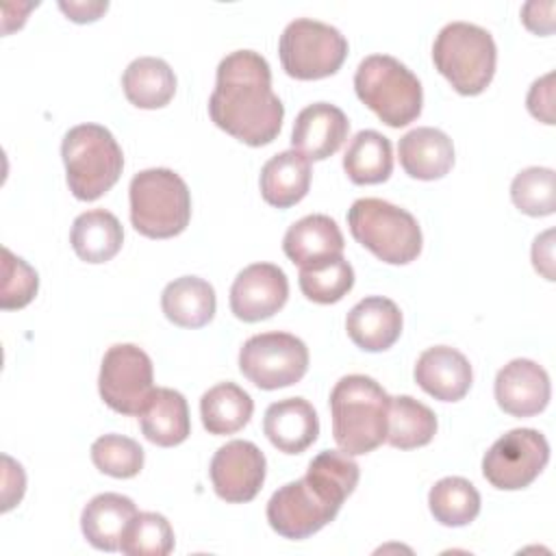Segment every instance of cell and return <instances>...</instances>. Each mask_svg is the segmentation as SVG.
Here are the masks:
<instances>
[{
    "label": "cell",
    "mask_w": 556,
    "mask_h": 556,
    "mask_svg": "<svg viewBox=\"0 0 556 556\" xmlns=\"http://www.w3.org/2000/svg\"><path fill=\"white\" fill-rule=\"evenodd\" d=\"M208 115L217 128L252 148L278 137L285 106L271 91V70L258 52L235 50L219 61Z\"/></svg>",
    "instance_id": "1"
},
{
    "label": "cell",
    "mask_w": 556,
    "mask_h": 556,
    "mask_svg": "<svg viewBox=\"0 0 556 556\" xmlns=\"http://www.w3.org/2000/svg\"><path fill=\"white\" fill-rule=\"evenodd\" d=\"M391 395L369 376H343L330 393L332 437L350 456L374 452L387 441Z\"/></svg>",
    "instance_id": "2"
},
{
    "label": "cell",
    "mask_w": 556,
    "mask_h": 556,
    "mask_svg": "<svg viewBox=\"0 0 556 556\" xmlns=\"http://www.w3.org/2000/svg\"><path fill=\"white\" fill-rule=\"evenodd\" d=\"M67 187L74 198L93 202L104 195L122 176L124 154L109 128L100 124H78L70 128L61 143Z\"/></svg>",
    "instance_id": "3"
},
{
    "label": "cell",
    "mask_w": 556,
    "mask_h": 556,
    "mask_svg": "<svg viewBox=\"0 0 556 556\" xmlns=\"http://www.w3.org/2000/svg\"><path fill=\"white\" fill-rule=\"evenodd\" d=\"M128 198L130 222L143 237L169 239L189 226L191 193L174 169L152 167L135 174Z\"/></svg>",
    "instance_id": "4"
},
{
    "label": "cell",
    "mask_w": 556,
    "mask_h": 556,
    "mask_svg": "<svg viewBox=\"0 0 556 556\" xmlns=\"http://www.w3.org/2000/svg\"><path fill=\"white\" fill-rule=\"evenodd\" d=\"M354 91L391 128L406 126L421 113L424 91L419 78L389 54H369L358 63Z\"/></svg>",
    "instance_id": "5"
},
{
    "label": "cell",
    "mask_w": 556,
    "mask_h": 556,
    "mask_svg": "<svg viewBox=\"0 0 556 556\" xmlns=\"http://www.w3.org/2000/svg\"><path fill=\"white\" fill-rule=\"evenodd\" d=\"M432 61L454 91L478 96L493 80L497 48L486 28L469 22H450L432 43Z\"/></svg>",
    "instance_id": "6"
},
{
    "label": "cell",
    "mask_w": 556,
    "mask_h": 556,
    "mask_svg": "<svg viewBox=\"0 0 556 556\" xmlns=\"http://www.w3.org/2000/svg\"><path fill=\"white\" fill-rule=\"evenodd\" d=\"M352 237L376 258L406 265L421 252V228L406 211L380 198H361L348 211Z\"/></svg>",
    "instance_id": "7"
},
{
    "label": "cell",
    "mask_w": 556,
    "mask_h": 556,
    "mask_svg": "<svg viewBox=\"0 0 556 556\" xmlns=\"http://www.w3.org/2000/svg\"><path fill=\"white\" fill-rule=\"evenodd\" d=\"M278 54L291 78L319 80L339 72L348 56V39L330 24L298 17L282 30Z\"/></svg>",
    "instance_id": "8"
},
{
    "label": "cell",
    "mask_w": 556,
    "mask_h": 556,
    "mask_svg": "<svg viewBox=\"0 0 556 556\" xmlns=\"http://www.w3.org/2000/svg\"><path fill=\"white\" fill-rule=\"evenodd\" d=\"M239 369L258 389L291 387L308 369V348L289 332H261L241 345Z\"/></svg>",
    "instance_id": "9"
},
{
    "label": "cell",
    "mask_w": 556,
    "mask_h": 556,
    "mask_svg": "<svg viewBox=\"0 0 556 556\" xmlns=\"http://www.w3.org/2000/svg\"><path fill=\"white\" fill-rule=\"evenodd\" d=\"M98 391L111 410L139 417L154 391L150 356L132 343L111 345L100 365Z\"/></svg>",
    "instance_id": "10"
},
{
    "label": "cell",
    "mask_w": 556,
    "mask_h": 556,
    "mask_svg": "<svg viewBox=\"0 0 556 556\" xmlns=\"http://www.w3.org/2000/svg\"><path fill=\"white\" fill-rule=\"evenodd\" d=\"M549 460V443L534 428H515L502 434L482 458V476L500 491L530 486Z\"/></svg>",
    "instance_id": "11"
},
{
    "label": "cell",
    "mask_w": 556,
    "mask_h": 556,
    "mask_svg": "<svg viewBox=\"0 0 556 556\" xmlns=\"http://www.w3.org/2000/svg\"><path fill=\"white\" fill-rule=\"evenodd\" d=\"M339 504L326 500L306 478L282 484L267 502V521L285 539L302 541L328 526Z\"/></svg>",
    "instance_id": "12"
},
{
    "label": "cell",
    "mask_w": 556,
    "mask_h": 556,
    "mask_svg": "<svg viewBox=\"0 0 556 556\" xmlns=\"http://www.w3.org/2000/svg\"><path fill=\"white\" fill-rule=\"evenodd\" d=\"M267 460L265 454L252 441H228L211 460V482L228 504H245L254 500L265 482Z\"/></svg>",
    "instance_id": "13"
},
{
    "label": "cell",
    "mask_w": 556,
    "mask_h": 556,
    "mask_svg": "<svg viewBox=\"0 0 556 556\" xmlns=\"http://www.w3.org/2000/svg\"><path fill=\"white\" fill-rule=\"evenodd\" d=\"M289 298V280L274 263H252L230 287V311L237 319L254 324L278 313Z\"/></svg>",
    "instance_id": "14"
},
{
    "label": "cell",
    "mask_w": 556,
    "mask_h": 556,
    "mask_svg": "<svg viewBox=\"0 0 556 556\" xmlns=\"http://www.w3.org/2000/svg\"><path fill=\"white\" fill-rule=\"evenodd\" d=\"M552 395L547 371L530 361L515 358L495 376L497 406L513 417H532L545 410Z\"/></svg>",
    "instance_id": "15"
},
{
    "label": "cell",
    "mask_w": 556,
    "mask_h": 556,
    "mask_svg": "<svg viewBox=\"0 0 556 556\" xmlns=\"http://www.w3.org/2000/svg\"><path fill=\"white\" fill-rule=\"evenodd\" d=\"M348 132L350 122L339 106L330 102H313L298 113L291 130V146L308 161H324L343 146Z\"/></svg>",
    "instance_id": "16"
},
{
    "label": "cell",
    "mask_w": 556,
    "mask_h": 556,
    "mask_svg": "<svg viewBox=\"0 0 556 556\" xmlns=\"http://www.w3.org/2000/svg\"><path fill=\"white\" fill-rule=\"evenodd\" d=\"M415 382L434 400L458 402L473 382V371L465 354L450 345H434L419 354L415 363Z\"/></svg>",
    "instance_id": "17"
},
{
    "label": "cell",
    "mask_w": 556,
    "mask_h": 556,
    "mask_svg": "<svg viewBox=\"0 0 556 556\" xmlns=\"http://www.w3.org/2000/svg\"><path fill=\"white\" fill-rule=\"evenodd\" d=\"M345 330L356 348L365 352H384L402 334V313L393 300L369 295L350 308Z\"/></svg>",
    "instance_id": "18"
},
{
    "label": "cell",
    "mask_w": 556,
    "mask_h": 556,
    "mask_svg": "<svg viewBox=\"0 0 556 556\" xmlns=\"http://www.w3.org/2000/svg\"><path fill=\"white\" fill-rule=\"evenodd\" d=\"M263 432L278 452L302 454L317 441L319 419L308 400L287 397L267 406Z\"/></svg>",
    "instance_id": "19"
},
{
    "label": "cell",
    "mask_w": 556,
    "mask_h": 556,
    "mask_svg": "<svg viewBox=\"0 0 556 556\" xmlns=\"http://www.w3.org/2000/svg\"><path fill=\"white\" fill-rule=\"evenodd\" d=\"M343 235L337 222L328 215L313 213L289 226L282 239V250L298 267H311L337 256H343Z\"/></svg>",
    "instance_id": "20"
},
{
    "label": "cell",
    "mask_w": 556,
    "mask_h": 556,
    "mask_svg": "<svg viewBox=\"0 0 556 556\" xmlns=\"http://www.w3.org/2000/svg\"><path fill=\"white\" fill-rule=\"evenodd\" d=\"M397 156L410 178L439 180L454 165V143L443 130L419 126L400 139Z\"/></svg>",
    "instance_id": "21"
},
{
    "label": "cell",
    "mask_w": 556,
    "mask_h": 556,
    "mask_svg": "<svg viewBox=\"0 0 556 556\" xmlns=\"http://www.w3.org/2000/svg\"><path fill=\"white\" fill-rule=\"evenodd\" d=\"M137 506L119 493H100L89 500L80 515V530L89 545L102 552L119 549L122 536L137 517Z\"/></svg>",
    "instance_id": "22"
},
{
    "label": "cell",
    "mask_w": 556,
    "mask_h": 556,
    "mask_svg": "<svg viewBox=\"0 0 556 556\" xmlns=\"http://www.w3.org/2000/svg\"><path fill=\"white\" fill-rule=\"evenodd\" d=\"M139 426L143 437L154 445H180L191 432L189 406L185 395L167 387H156L148 404L139 413Z\"/></svg>",
    "instance_id": "23"
},
{
    "label": "cell",
    "mask_w": 556,
    "mask_h": 556,
    "mask_svg": "<svg viewBox=\"0 0 556 556\" xmlns=\"http://www.w3.org/2000/svg\"><path fill=\"white\" fill-rule=\"evenodd\" d=\"M261 195L276 208L298 204L311 187V161L298 150L274 154L261 169Z\"/></svg>",
    "instance_id": "24"
},
{
    "label": "cell",
    "mask_w": 556,
    "mask_h": 556,
    "mask_svg": "<svg viewBox=\"0 0 556 556\" xmlns=\"http://www.w3.org/2000/svg\"><path fill=\"white\" fill-rule=\"evenodd\" d=\"M215 289L198 276H180L161 293V308L165 317L180 328L206 326L215 315Z\"/></svg>",
    "instance_id": "25"
},
{
    "label": "cell",
    "mask_w": 556,
    "mask_h": 556,
    "mask_svg": "<svg viewBox=\"0 0 556 556\" xmlns=\"http://www.w3.org/2000/svg\"><path fill=\"white\" fill-rule=\"evenodd\" d=\"M70 243L80 261L106 263L122 250L124 230L113 213L104 208H93L80 213L74 219Z\"/></svg>",
    "instance_id": "26"
},
{
    "label": "cell",
    "mask_w": 556,
    "mask_h": 556,
    "mask_svg": "<svg viewBox=\"0 0 556 556\" xmlns=\"http://www.w3.org/2000/svg\"><path fill=\"white\" fill-rule=\"evenodd\" d=\"M122 87L130 104L139 109H163L176 93V76L163 59L139 56L124 70Z\"/></svg>",
    "instance_id": "27"
},
{
    "label": "cell",
    "mask_w": 556,
    "mask_h": 556,
    "mask_svg": "<svg viewBox=\"0 0 556 556\" xmlns=\"http://www.w3.org/2000/svg\"><path fill=\"white\" fill-rule=\"evenodd\" d=\"M254 402L235 382H219L200 397V417L208 434H235L252 417Z\"/></svg>",
    "instance_id": "28"
},
{
    "label": "cell",
    "mask_w": 556,
    "mask_h": 556,
    "mask_svg": "<svg viewBox=\"0 0 556 556\" xmlns=\"http://www.w3.org/2000/svg\"><path fill=\"white\" fill-rule=\"evenodd\" d=\"M343 169L354 185L384 182L393 172L391 141L378 130H361L348 143Z\"/></svg>",
    "instance_id": "29"
},
{
    "label": "cell",
    "mask_w": 556,
    "mask_h": 556,
    "mask_svg": "<svg viewBox=\"0 0 556 556\" xmlns=\"http://www.w3.org/2000/svg\"><path fill=\"white\" fill-rule=\"evenodd\" d=\"M437 434V415L410 395L389 400L387 443L397 450L424 447Z\"/></svg>",
    "instance_id": "30"
},
{
    "label": "cell",
    "mask_w": 556,
    "mask_h": 556,
    "mask_svg": "<svg viewBox=\"0 0 556 556\" xmlns=\"http://www.w3.org/2000/svg\"><path fill=\"white\" fill-rule=\"evenodd\" d=\"M428 508L441 526L460 528L478 517L480 493L469 480L460 476H447L434 482L430 489Z\"/></svg>",
    "instance_id": "31"
},
{
    "label": "cell",
    "mask_w": 556,
    "mask_h": 556,
    "mask_svg": "<svg viewBox=\"0 0 556 556\" xmlns=\"http://www.w3.org/2000/svg\"><path fill=\"white\" fill-rule=\"evenodd\" d=\"M304 478L326 500L341 506L345 502V497L352 495V491L356 489L358 478H361V469L348 452H343V450H324L308 463V469H306Z\"/></svg>",
    "instance_id": "32"
},
{
    "label": "cell",
    "mask_w": 556,
    "mask_h": 556,
    "mask_svg": "<svg viewBox=\"0 0 556 556\" xmlns=\"http://www.w3.org/2000/svg\"><path fill=\"white\" fill-rule=\"evenodd\" d=\"M298 282L311 302L334 304L354 287V269L343 256H337L311 267H300Z\"/></svg>",
    "instance_id": "33"
},
{
    "label": "cell",
    "mask_w": 556,
    "mask_h": 556,
    "mask_svg": "<svg viewBox=\"0 0 556 556\" xmlns=\"http://www.w3.org/2000/svg\"><path fill=\"white\" fill-rule=\"evenodd\" d=\"M172 549L174 530L159 513H137L119 543V552L128 556H167Z\"/></svg>",
    "instance_id": "34"
},
{
    "label": "cell",
    "mask_w": 556,
    "mask_h": 556,
    "mask_svg": "<svg viewBox=\"0 0 556 556\" xmlns=\"http://www.w3.org/2000/svg\"><path fill=\"white\" fill-rule=\"evenodd\" d=\"M513 204L530 215L545 217L556 208L554 198V169L549 167H526L510 182Z\"/></svg>",
    "instance_id": "35"
},
{
    "label": "cell",
    "mask_w": 556,
    "mask_h": 556,
    "mask_svg": "<svg viewBox=\"0 0 556 556\" xmlns=\"http://www.w3.org/2000/svg\"><path fill=\"white\" fill-rule=\"evenodd\" d=\"M91 460L111 478H135L143 469V447L124 434H102L91 445Z\"/></svg>",
    "instance_id": "36"
},
{
    "label": "cell",
    "mask_w": 556,
    "mask_h": 556,
    "mask_svg": "<svg viewBox=\"0 0 556 556\" xmlns=\"http://www.w3.org/2000/svg\"><path fill=\"white\" fill-rule=\"evenodd\" d=\"M39 289L37 271L20 256H15L9 248H2V291L0 306L4 311L24 308L33 302Z\"/></svg>",
    "instance_id": "37"
},
{
    "label": "cell",
    "mask_w": 556,
    "mask_h": 556,
    "mask_svg": "<svg viewBox=\"0 0 556 556\" xmlns=\"http://www.w3.org/2000/svg\"><path fill=\"white\" fill-rule=\"evenodd\" d=\"M552 74L539 78L532 83L530 91H528V111L545 122V124H554V115H552Z\"/></svg>",
    "instance_id": "38"
},
{
    "label": "cell",
    "mask_w": 556,
    "mask_h": 556,
    "mask_svg": "<svg viewBox=\"0 0 556 556\" xmlns=\"http://www.w3.org/2000/svg\"><path fill=\"white\" fill-rule=\"evenodd\" d=\"M554 2H528L521 9V20L526 28H530L536 35H549L554 28Z\"/></svg>",
    "instance_id": "39"
},
{
    "label": "cell",
    "mask_w": 556,
    "mask_h": 556,
    "mask_svg": "<svg viewBox=\"0 0 556 556\" xmlns=\"http://www.w3.org/2000/svg\"><path fill=\"white\" fill-rule=\"evenodd\" d=\"M554 232L545 230L539 235L532 243V263L539 274H543L547 280H554Z\"/></svg>",
    "instance_id": "40"
},
{
    "label": "cell",
    "mask_w": 556,
    "mask_h": 556,
    "mask_svg": "<svg viewBox=\"0 0 556 556\" xmlns=\"http://www.w3.org/2000/svg\"><path fill=\"white\" fill-rule=\"evenodd\" d=\"M59 9L72 22L85 24V22H96L109 9V2H59Z\"/></svg>",
    "instance_id": "41"
}]
</instances>
